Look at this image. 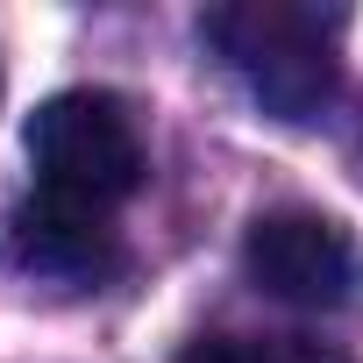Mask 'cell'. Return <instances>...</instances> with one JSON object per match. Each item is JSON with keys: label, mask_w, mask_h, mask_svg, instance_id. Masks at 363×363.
<instances>
[{"label": "cell", "mask_w": 363, "mask_h": 363, "mask_svg": "<svg viewBox=\"0 0 363 363\" xmlns=\"http://www.w3.org/2000/svg\"><path fill=\"white\" fill-rule=\"evenodd\" d=\"M29 164H36L43 193H65V200L114 214L143 186V135L114 93L72 86L29 114Z\"/></svg>", "instance_id": "obj_2"}, {"label": "cell", "mask_w": 363, "mask_h": 363, "mask_svg": "<svg viewBox=\"0 0 363 363\" xmlns=\"http://www.w3.org/2000/svg\"><path fill=\"white\" fill-rule=\"evenodd\" d=\"M242 271H250L271 299L306 306V313H335V306H349L356 285H363V257H356L349 228L328 221V214H306V207H285V214L250 221V235H242Z\"/></svg>", "instance_id": "obj_3"}, {"label": "cell", "mask_w": 363, "mask_h": 363, "mask_svg": "<svg viewBox=\"0 0 363 363\" xmlns=\"http://www.w3.org/2000/svg\"><path fill=\"white\" fill-rule=\"evenodd\" d=\"M200 36L278 121H313L342 86L328 22L299 0H228V8L200 15Z\"/></svg>", "instance_id": "obj_1"}, {"label": "cell", "mask_w": 363, "mask_h": 363, "mask_svg": "<svg viewBox=\"0 0 363 363\" xmlns=\"http://www.w3.org/2000/svg\"><path fill=\"white\" fill-rule=\"evenodd\" d=\"M8 250L36 278H107L121 264V235H114L107 207H86V200H65V193H43V186L15 207Z\"/></svg>", "instance_id": "obj_4"}, {"label": "cell", "mask_w": 363, "mask_h": 363, "mask_svg": "<svg viewBox=\"0 0 363 363\" xmlns=\"http://www.w3.org/2000/svg\"><path fill=\"white\" fill-rule=\"evenodd\" d=\"M178 363H342V356L299 335H200Z\"/></svg>", "instance_id": "obj_5"}]
</instances>
